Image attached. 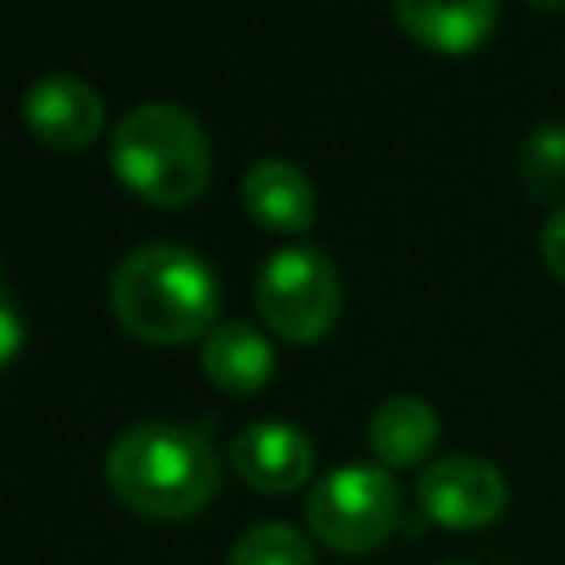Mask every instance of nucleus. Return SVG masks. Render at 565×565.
Returning a JSON list of instances; mask_svg holds the SVG:
<instances>
[{"instance_id":"6e6552de","label":"nucleus","mask_w":565,"mask_h":565,"mask_svg":"<svg viewBox=\"0 0 565 565\" xmlns=\"http://www.w3.org/2000/svg\"><path fill=\"white\" fill-rule=\"evenodd\" d=\"M230 459L247 486L265 494H282L313 472V441L291 419H256L234 437Z\"/></svg>"},{"instance_id":"4468645a","label":"nucleus","mask_w":565,"mask_h":565,"mask_svg":"<svg viewBox=\"0 0 565 565\" xmlns=\"http://www.w3.org/2000/svg\"><path fill=\"white\" fill-rule=\"evenodd\" d=\"M521 185L534 199L565 190V124H539L521 146Z\"/></svg>"},{"instance_id":"9d476101","label":"nucleus","mask_w":565,"mask_h":565,"mask_svg":"<svg viewBox=\"0 0 565 565\" xmlns=\"http://www.w3.org/2000/svg\"><path fill=\"white\" fill-rule=\"evenodd\" d=\"M393 18L406 26L411 40L428 49L468 53L499 22V4L494 0H397Z\"/></svg>"},{"instance_id":"dca6fc26","label":"nucleus","mask_w":565,"mask_h":565,"mask_svg":"<svg viewBox=\"0 0 565 565\" xmlns=\"http://www.w3.org/2000/svg\"><path fill=\"white\" fill-rule=\"evenodd\" d=\"M0 331H4V340H0V362H13L18 349H22V318H18V305H13V291H9V287L0 291Z\"/></svg>"},{"instance_id":"f3484780","label":"nucleus","mask_w":565,"mask_h":565,"mask_svg":"<svg viewBox=\"0 0 565 565\" xmlns=\"http://www.w3.org/2000/svg\"><path fill=\"white\" fill-rule=\"evenodd\" d=\"M441 565H463V561H441Z\"/></svg>"},{"instance_id":"2eb2a0df","label":"nucleus","mask_w":565,"mask_h":565,"mask_svg":"<svg viewBox=\"0 0 565 565\" xmlns=\"http://www.w3.org/2000/svg\"><path fill=\"white\" fill-rule=\"evenodd\" d=\"M539 247H543V260H547V269H552V274L565 282V203H561V207L547 216Z\"/></svg>"},{"instance_id":"39448f33","label":"nucleus","mask_w":565,"mask_h":565,"mask_svg":"<svg viewBox=\"0 0 565 565\" xmlns=\"http://www.w3.org/2000/svg\"><path fill=\"white\" fill-rule=\"evenodd\" d=\"M397 512H402V490L380 463L331 468L305 499L309 530L335 552H366L384 543L397 525Z\"/></svg>"},{"instance_id":"0eeeda50","label":"nucleus","mask_w":565,"mask_h":565,"mask_svg":"<svg viewBox=\"0 0 565 565\" xmlns=\"http://www.w3.org/2000/svg\"><path fill=\"white\" fill-rule=\"evenodd\" d=\"M22 119L26 128L53 146V150H79L102 132V97L84 75L71 71H44L22 93Z\"/></svg>"},{"instance_id":"9b49d317","label":"nucleus","mask_w":565,"mask_h":565,"mask_svg":"<svg viewBox=\"0 0 565 565\" xmlns=\"http://www.w3.org/2000/svg\"><path fill=\"white\" fill-rule=\"evenodd\" d=\"M199 362H203V375L216 388H225V393H256L274 375V349H269V340L252 322H243V318L216 322L203 335Z\"/></svg>"},{"instance_id":"f03ea898","label":"nucleus","mask_w":565,"mask_h":565,"mask_svg":"<svg viewBox=\"0 0 565 565\" xmlns=\"http://www.w3.org/2000/svg\"><path fill=\"white\" fill-rule=\"evenodd\" d=\"M216 305H221L216 269L185 243H168V238L141 243L110 274L115 318L150 344L207 335L216 327L212 322Z\"/></svg>"},{"instance_id":"ddd939ff","label":"nucleus","mask_w":565,"mask_h":565,"mask_svg":"<svg viewBox=\"0 0 565 565\" xmlns=\"http://www.w3.org/2000/svg\"><path fill=\"white\" fill-rule=\"evenodd\" d=\"M225 565H313V547L287 521H256L234 539Z\"/></svg>"},{"instance_id":"7ed1b4c3","label":"nucleus","mask_w":565,"mask_h":565,"mask_svg":"<svg viewBox=\"0 0 565 565\" xmlns=\"http://www.w3.org/2000/svg\"><path fill=\"white\" fill-rule=\"evenodd\" d=\"M110 168L132 194L159 207H181L212 181L207 132L181 102H137L110 128Z\"/></svg>"},{"instance_id":"20e7f679","label":"nucleus","mask_w":565,"mask_h":565,"mask_svg":"<svg viewBox=\"0 0 565 565\" xmlns=\"http://www.w3.org/2000/svg\"><path fill=\"white\" fill-rule=\"evenodd\" d=\"M256 313L282 335V340H318L331 331L340 313V274L331 256L313 243H291L265 256L256 269Z\"/></svg>"},{"instance_id":"1a4fd4ad","label":"nucleus","mask_w":565,"mask_h":565,"mask_svg":"<svg viewBox=\"0 0 565 565\" xmlns=\"http://www.w3.org/2000/svg\"><path fill=\"white\" fill-rule=\"evenodd\" d=\"M238 199L252 212V221L269 225V230H309L318 216V194L309 185V177L291 163V159H256L247 163L243 181H238Z\"/></svg>"},{"instance_id":"f257e3e1","label":"nucleus","mask_w":565,"mask_h":565,"mask_svg":"<svg viewBox=\"0 0 565 565\" xmlns=\"http://www.w3.org/2000/svg\"><path fill=\"white\" fill-rule=\"evenodd\" d=\"M110 490L141 516H190L221 486L212 441L177 419H137L106 446Z\"/></svg>"},{"instance_id":"423d86ee","label":"nucleus","mask_w":565,"mask_h":565,"mask_svg":"<svg viewBox=\"0 0 565 565\" xmlns=\"http://www.w3.org/2000/svg\"><path fill=\"white\" fill-rule=\"evenodd\" d=\"M508 503L503 472L481 455H441L419 472V508L450 530H477Z\"/></svg>"},{"instance_id":"f8f14e48","label":"nucleus","mask_w":565,"mask_h":565,"mask_svg":"<svg viewBox=\"0 0 565 565\" xmlns=\"http://www.w3.org/2000/svg\"><path fill=\"white\" fill-rule=\"evenodd\" d=\"M437 441V411L415 393L384 397L366 419V446L384 468L419 463Z\"/></svg>"}]
</instances>
